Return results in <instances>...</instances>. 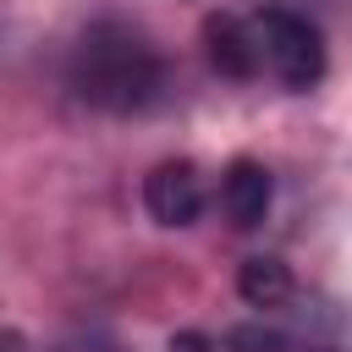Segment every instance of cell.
<instances>
[{"label":"cell","instance_id":"cell-1","mask_svg":"<svg viewBox=\"0 0 352 352\" xmlns=\"http://www.w3.org/2000/svg\"><path fill=\"white\" fill-rule=\"evenodd\" d=\"M66 82L82 104H94L104 116H143L165 99L170 66H165L160 44L143 28H132L121 16H99L72 44Z\"/></svg>","mask_w":352,"mask_h":352},{"label":"cell","instance_id":"cell-2","mask_svg":"<svg viewBox=\"0 0 352 352\" xmlns=\"http://www.w3.org/2000/svg\"><path fill=\"white\" fill-rule=\"evenodd\" d=\"M242 22H248L253 66L270 72L280 88H314L324 77V38L308 16L286 11V6H270V11L242 16Z\"/></svg>","mask_w":352,"mask_h":352},{"label":"cell","instance_id":"cell-3","mask_svg":"<svg viewBox=\"0 0 352 352\" xmlns=\"http://www.w3.org/2000/svg\"><path fill=\"white\" fill-rule=\"evenodd\" d=\"M143 209L160 226H192L204 214V176L192 160H165L143 182Z\"/></svg>","mask_w":352,"mask_h":352},{"label":"cell","instance_id":"cell-4","mask_svg":"<svg viewBox=\"0 0 352 352\" xmlns=\"http://www.w3.org/2000/svg\"><path fill=\"white\" fill-rule=\"evenodd\" d=\"M270 204H275V182L258 160H231L226 182H220V209L236 231H253L270 220Z\"/></svg>","mask_w":352,"mask_h":352},{"label":"cell","instance_id":"cell-5","mask_svg":"<svg viewBox=\"0 0 352 352\" xmlns=\"http://www.w3.org/2000/svg\"><path fill=\"white\" fill-rule=\"evenodd\" d=\"M204 38H209V60H214L226 77H258L253 44H248V22H242V16H209Z\"/></svg>","mask_w":352,"mask_h":352},{"label":"cell","instance_id":"cell-6","mask_svg":"<svg viewBox=\"0 0 352 352\" xmlns=\"http://www.w3.org/2000/svg\"><path fill=\"white\" fill-rule=\"evenodd\" d=\"M236 292H242L248 308H280V302H292V270L280 258H270V253L248 258L242 275H236Z\"/></svg>","mask_w":352,"mask_h":352},{"label":"cell","instance_id":"cell-7","mask_svg":"<svg viewBox=\"0 0 352 352\" xmlns=\"http://www.w3.org/2000/svg\"><path fill=\"white\" fill-rule=\"evenodd\" d=\"M226 352H280V336L264 324H236L226 330Z\"/></svg>","mask_w":352,"mask_h":352},{"label":"cell","instance_id":"cell-8","mask_svg":"<svg viewBox=\"0 0 352 352\" xmlns=\"http://www.w3.org/2000/svg\"><path fill=\"white\" fill-rule=\"evenodd\" d=\"M55 352H121V346L104 341V336H72V341H60Z\"/></svg>","mask_w":352,"mask_h":352},{"label":"cell","instance_id":"cell-9","mask_svg":"<svg viewBox=\"0 0 352 352\" xmlns=\"http://www.w3.org/2000/svg\"><path fill=\"white\" fill-rule=\"evenodd\" d=\"M170 352H204V341L198 336H182V341H170Z\"/></svg>","mask_w":352,"mask_h":352}]
</instances>
